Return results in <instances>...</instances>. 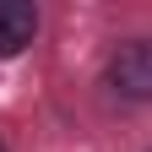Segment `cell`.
<instances>
[{
  "mask_svg": "<svg viewBox=\"0 0 152 152\" xmlns=\"http://www.w3.org/2000/svg\"><path fill=\"white\" fill-rule=\"evenodd\" d=\"M109 87L130 103H152V38H130L109 54Z\"/></svg>",
  "mask_w": 152,
  "mask_h": 152,
  "instance_id": "obj_1",
  "label": "cell"
},
{
  "mask_svg": "<svg viewBox=\"0 0 152 152\" xmlns=\"http://www.w3.org/2000/svg\"><path fill=\"white\" fill-rule=\"evenodd\" d=\"M38 38V6L33 0H0V60H16Z\"/></svg>",
  "mask_w": 152,
  "mask_h": 152,
  "instance_id": "obj_2",
  "label": "cell"
},
{
  "mask_svg": "<svg viewBox=\"0 0 152 152\" xmlns=\"http://www.w3.org/2000/svg\"><path fill=\"white\" fill-rule=\"evenodd\" d=\"M0 152H6V141H0Z\"/></svg>",
  "mask_w": 152,
  "mask_h": 152,
  "instance_id": "obj_3",
  "label": "cell"
}]
</instances>
